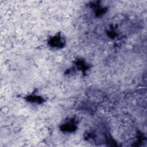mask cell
Wrapping results in <instances>:
<instances>
[{
    "label": "cell",
    "instance_id": "obj_5",
    "mask_svg": "<svg viewBox=\"0 0 147 147\" xmlns=\"http://www.w3.org/2000/svg\"><path fill=\"white\" fill-rule=\"evenodd\" d=\"M24 99L28 102H30L31 103H34V104H38L40 105L46 101L45 99L38 94H36L34 92L31 93L30 94H28L24 97Z\"/></svg>",
    "mask_w": 147,
    "mask_h": 147
},
{
    "label": "cell",
    "instance_id": "obj_4",
    "mask_svg": "<svg viewBox=\"0 0 147 147\" xmlns=\"http://www.w3.org/2000/svg\"><path fill=\"white\" fill-rule=\"evenodd\" d=\"M90 7L93 10L95 16L97 17H100L103 16L108 10L107 7L101 5L100 1L92 2L90 4Z\"/></svg>",
    "mask_w": 147,
    "mask_h": 147
},
{
    "label": "cell",
    "instance_id": "obj_2",
    "mask_svg": "<svg viewBox=\"0 0 147 147\" xmlns=\"http://www.w3.org/2000/svg\"><path fill=\"white\" fill-rule=\"evenodd\" d=\"M78 121L74 117H70L64 119V122L60 125L61 131L67 133L75 132L78 128Z\"/></svg>",
    "mask_w": 147,
    "mask_h": 147
},
{
    "label": "cell",
    "instance_id": "obj_3",
    "mask_svg": "<svg viewBox=\"0 0 147 147\" xmlns=\"http://www.w3.org/2000/svg\"><path fill=\"white\" fill-rule=\"evenodd\" d=\"M74 67L71 69H69L68 74H71L73 71H80L82 73V74H86L87 71H88L90 68L91 65L88 64V63L84 59L82 58H78L74 61Z\"/></svg>",
    "mask_w": 147,
    "mask_h": 147
},
{
    "label": "cell",
    "instance_id": "obj_1",
    "mask_svg": "<svg viewBox=\"0 0 147 147\" xmlns=\"http://www.w3.org/2000/svg\"><path fill=\"white\" fill-rule=\"evenodd\" d=\"M47 43L51 48L55 49H60L65 47L66 39L65 36L61 32H57L49 37Z\"/></svg>",
    "mask_w": 147,
    "mask_h": 147
}]
</instances>
